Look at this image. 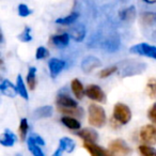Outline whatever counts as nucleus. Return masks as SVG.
I'll list each match as a JSON object with an SVG mask.
<instances>
[{"label": "nucleus", "instance_id": "obj_33", "mask_svg": "<svg viewBox=\"0 0 156 156\" xmlns=\"http://www.w3.org/2000/svg\"><path fill=\"white\" fill-rule=\"evenodd\" d=\"M30 32H31V29L29 28V27H26V28L24 29V31L18 35V39L22 42H30L31 40H32V37H31Z\"/></svg>", "mask_w": 156, "mask_h": 156}, {"label": "nucleus", "instance_id": "obj_7", "mask_svg": "<svg viewBox=\"0 0 156 156\" xmlns=\"http://www.w3.org/2000/svg\"><path fill=\"white\" fill-rule=\"evenodd\" d=\"M83 147L91 156H113L109 150L103 149L95 142H83Z\"/></svg>", "mask_w": 156, "mask_h": 156}, {"label": "nucleus", "instance_id": "obj_11", "mask_svg": "<svg viewBox=\"0 0 156 156\" xmlns=\"http://www.w3.org/2000/svg\"><path fill=\"white\" fill-rule=\"evenodd\" d=\"M0 91L3 95L9 96V98H15L16 94H17V89H16V86H14L8 79H3L1 85H0Z\"/></svg>", "mask_w": 156, "mask_h": 156}, {"label": "nucleus", "instance_id": "obj_3", "mask_svg": "<svg viewBox=\"0 0 156 156\" xmlns=\"http://www.w3.org/2000/svg\"><path fill=\"white\" fill-rule=\"evenodd\" d=\"M109 151L113 156H128L132 153V150L127 143L122 139H115L109 143Z\"/></svg>", "mask_w": 156, "mask_h": 156}, {"label": "nucleus", "instance_id": "obj_20", "mask_svg": "<svg viewBox=\"0 0 156 156\" xmlns=\"http://www.w3.org/2000/svg\"><path fill=\"white\" fill-rule=\"evenodd\" d=\"M35 76H37V69L30 66L28 69V74H27V85L31 91H33L37 87V77Z\"/></svg>", "mask_w": 156, "mask_h": 156}, {"label": "nucleus", "instance_id": "obj_1", "mask_svg": "<svg viewBox=\"0 0 156 156\" xmlns=\"http://www.w3.org/2000/svg\"><path fill=\"white\" fill-rule=\"evenodd\" d=\"M88 121H89L90 125L93 127L101 128L106 124V112H105L104 108L98 105L91 104L88 108Z\"/></svg>", "mask_w": 156, "mask_h": 156}, {"label": "nucleus", "instance_id": "obj_39", "mask_svg": "<svg viewBox=\"0 0 156 156\" xmlns=\"http://www.w3.org/2000/svg\"><path fill=\"white\" fill-rule=\"evenodd\" d=\"M16 156H22V155H20V154H17V155H16Z\"/></svg>", "mask_w": 156, "mask_h": 156}, {"label": "nucleus", "instance_id": "obj_5", "mask_svg": "<svg viewBox=\"0 0 156 156\" xmlns=\"http://www.w3.org/2000/svg\"><path fill=\"white\" fill-rule=\"evenodd\" d=\"M140 139L147 145L156 144V126L147 124L141 127Z\"/></svg>", "mask_w": 156, "mask_h": 156}, {"label": "nucleus", "instance_id": "obj_30", "mask_svg": "<svg viewBox=\"0 0 156 156\" xmlns=\"http://www.w3.org/2000/svg\"><path fill=\"white\" fill-rule=\"evenodd\" d=\"M28 129H29V125H28V121L27 119H22L20 123V128H18V133H20V140L24 141L26 139V136L28 134Z\"/></svg>", "mask_w": 156, "mask_h": 156}, {"label": "nucleus", "instance_id": "obj_21", "mask_svg": "<svg viewBox=\"0 0 156 156\" xmlns=\"http://www.w3.org/2000/svg\"><path fill=\"white\" fill-rule=\"evenodd\" d=\"M139 65H142V63H134V65H130V63H128V65L123 67V72H122V77H127V76H132L135 74L141 73V69H138Z\"/></svg>", "mask_w": 156, "mask_h": 156}, {"label": "nucleus", "instance_id": "obj_35", "mask_svg": "<svg viewBox=\"0 0 156 156\" xmlns=\"http://www.w3.org/2000/svg\"><path fill=\"white\" fill-rule=\"evenodd\" d=\"M147 118L151 120L153 123H156V103H154L151 108L147 111Z\"/></svg>", "mask_w": 156, "mask_h": 156}, {"label": "nucleus", "instance_id": "obj_25", "mask_svg": "<svg viewBox=\"0 0 156 156\" xmlns=\"http://www.w3.org/2000/svg\"><path fill=\"white\" fill-rule=\"evenodd\" d=\"M27 143H28L29 151L32 153L33 156H44V153H43V151L41 150V147H40V145L35 143V141L33 140V138L31 136L28 138Z\"/></svg>", "mask_w": 156, "mask_h": 156}, {"label": "nucleus", "instance_id": "obj_14", "mask_svg": "<svg viewBox=\"0 0 156 156\" xmlns=\"http://www.w3.org/2000/svg\"><path fill=\"white\" fill-rule=\"evenodd\" d=\"M71 88H72V91H73L74 95L77 98V100H81V98L86 95L85 88H83L81 81L79 80V79H77V78H75V79H73V80H72Z\"/></svg>", "mask_w": 156, "mask_h": 156}, {"label": "nucleus", "instance_id": "obj_23", "mask_svg": "<svg viewBox=\"0 0 156 156\" xmlns=\"http://www.w3.org/2000/svg\"><path fill=\"white\" fill-rule=\"evenodd\" d=\"M15 86H16V89H17V93L20 94L23 98H25V100H28L29 95H28V92H27V89H26V85H25L24 80H23L22 75L17 76Z\"/></svg>", "mask_w": 156, "mask_h": 156}, {"label": "nucleus", "instance_id": "obj_19", "mask_svg": "<svg viewBox=\"0 0 156 156\" xmlns=\"http://www.w3.org/2000/svg\"><path fill=\"white\" fill-rule=\"evenodd\" d=\"M61 122L64 126H66L67 128L72 130H78L80 129V122L77 121L75 118L69 117V115H65L61 119Z\"/></svg>", "mask_w": 156, "mask_h": 156}, {"label": "nucleus", "instance_id": "obj_18", "mask_svg": "<svg viewBox=\"0 0 156 156\" xmlns=\"http://www.w3.org/2000/svg\"><path fill=\"white\" fill-rule=\"evenodd\" d=\"M119 17L123 22H128V23L133 22L136 18V9H135V7L132 5V7L122 10L119 13Z\"/></svg>", "mask_w": 156, "mask_h": 156}, {"label": "nucleus", "instance_id": "obj_15", "mask_svg": "<svg viewBox=\"0 0 156 156\" xmlns=\"http://www.w3.org/2000/svg\"><path fill=\"white\" fill-rule=\"evenodd\" d=\"M51 42L56 47L63 48L66 47L69 43V33H62V34H56L51 37Z\"/></svg>", "mask_w": 156, "mask_h": 156}, {"label": "nucleus", "instance_id": "obj_6", "mask_svg": "<svg viewBox=\"0 0 156 156\" xmlns=\"http://www.w3.org/2000/svg\"><path fill=\"white\" fill-rule=\"evenodd\" d=\"M85 93L86 96H88L90 100L94 101V102H98V103L106 102V94L104 93V91L98 85H89L86 88Z\"/></svg>", "mask_w": 156, "mask_h": 156}, {"label": "nucleus", "instance_id": "obj_12", "mask_svg": "<svg viewBox=\"0 0 156 156\" xmlns=\"http://www.w3.org/2000/svg\"><path fill=\"white\" fill-rule=\"evenodd\" d=\"M78 137H80L85 142H95L98 139V134L92 128H83L76 133Z\"/></svg>", "mask_w": 156, "mask_h": 156}, {"label": "nucleus", "instance_id": "obj_13", "mask_svg": "<svg viewBox=\"0 0 156 156\" xmlns=\"http://www.w3.org/2000/svg\"><path fill=\"white\" fill-rule=\"evenodd\" d=\"M69 37L76 42H81L83 41L86 37V28L83 25H76V26L72 27L69 29Z\"/></svg>", "mask_w": 156, "mask_h": 156}, {"label": "nucleus", "instance_id": "obj_28", "mask_svg": "<svg viewBox=\"0 0 156 156\" xmlns=\"http://www.w3.org/2000/svg\"><path fill=\"white\" fill-rule=\"evenodd\" d=\"M138 152L140 154V156H156V149H154L151 145L147 144L139 145Z\"/></svg>", "mask_w": 156, "mask_h": 156}, {"label": "nucleus", "instance_id": "obj_38", "mask_svg": "<svg viewBox=\"0 0 156 156\" xmlns=\"http://www.w3.org/2000/svg\"><path fill=\"white\" fill-rule=\"evenodd\" d=\"M143 1H144V2H147V3H155L156 2V0H143Z\"/></svg>", "mask_w": 156, "mask_h": 156}, {"label": "nucleus", "instance_id": "obj_24", "mask_svg": "<svg viewBox=\"0 0 156 156\" xmlns=\"http://www.w3.org/2000/svg\"><path fill=\"white\" fill-rule=\"evenodd\" d=\"M145 93L150 98L156 100V78H150L145 86Z\"/></svg>", "mask_w": 156, "mask_h": 156}, {"label": "nucleus", "instance_id": "obj_31", "mask_svg": "<svg viewBox=\"0 0 156 156\" xmlns=\"http://www.w3.org/2000/svg\"><path fill=\"white\" fill-rule=\"evenodd\" d=\"M117 71H118L117 65H112V66L105 67V69H103L102 71L98 73V77H100L101 79H103V78H107V77H109V76L112 75V74H115Z\"/></svg>", "mask_w": 156, "mask_h": 156}, {"label": "nucleus", "instance_id": "obj_16", "mask_svg": "<svg viewBox=\"0 0 156 156\" xmlns=\"http://www.w3.org/2000/svg\"><path fill=\"white\" fill-rule=\"evenodd\" d=\"M16 141V136L9 129H5L0 137V143L3 147H13Z\"/></svg>", "mask_w": 156, "mask_h": 156}, {"label": "nucleus", "instance_id": "obj_8", "mask_svg": "<svg viewBox=\"0 0 156 156\" xmlns=\"http://www.w3.org/2000/svg\"><path fill=\"white\" fill-rule=\"evenodd\" d=\"M101 66V61L100 59H98L96 57L93 56H88L81 62V69L85 73H91L93 69H95L96 67Z\"/></svg>", "mask_w": 156, "mask_h": 156}, {"label": "nucleus", "instance_id": "obj_17", "mask_svg": "<svg viewBox=\"0 0 156 156\" xmlns=\"http://www.w3.org/2000/svg\"><path fill=\"white\" fill-rule=\"evenodd\" d=\"M52 115V107L51 106H42L39 107L33 112V118L37 120L39 119H45Z\"/></svg>", "mask_w": 156, "mask_h": 156}, {"label": "nucleus", "instance_id": "obj_37", "mask_svg": "<svg viewBox=\"0 0 156 156\" xmlns=\"http://www.w3.org/2000/svg\"><path fill=\"white\" fill-rule=\"evenodd\" d=\"M64 152V149H63L61 145H59L58 147V149L56 150V152H55L54 154H52V156H61L62 155V153Z\"/></svg>", "mask_w": 156, "mask_h": 156}, {"label": "nucleus", "instance_id": "obj_4", "mask_svg": "<svg viewBox=\"0 0 156 156\" xmlns=\"http://www.w3.org/2000/svg\"><path fill=\"white\" fill-rule=\"evenodd\" d=\"M129 51L132 54H136L143 57H149V58L156 60V46L150 45V44L139 43L136 44V45H133L129 48Z\"/></svg>", "mask_w": 156, "mask_h": 156}, {"label": "nucleus", "instance_id": "obj_2", "mask_svg": "<svg viewBox=\"0 0 156 156\" xmlns=\"http://www.w3.org/2000/svg\"><path fill=\"white\" fill-rule=\"evenodd\" d=\"M132 119V111L127 105L123 103H117L113 107L112 121L121 125H125Z\"/></svg>", "mask_w": 156, "mask_h": 156}, {"label": "nucleus", "instance_id": "obj_26", "mask_svg": "<svg viewBox=\"0 0 156 156\" xmlns=\"http://www.w3.org/2000/svg\"><path fill=\"white\" fill-rule=\"evenodd\" d=\"M78 13L77 12H73V13L69 14L67 16H64L62 18H58L56 20V23L59 25H63V26H67V25H71V24H74V23L77 20L78 18Z\"/></svg>", "mask_w": 156, "mask_h": 156}, {"label": "nucleus", "instance_id": "obj_10", "mask_svg": "<svg viewBox=\"0 0 156 156\" xmlns=\"http://www.w3.org/2000/svg\"><path fill=\"white\" fill-rule=\"evenodd\" d=\"M56 103L58 105V108H75V107H78V104L75 100L63 93L58 94Z\"/></svg>", "mask_w": 156, "mask_h": 156}, {"label": "nucleus", "instance_id": "obj_9", "mask_svg": "<svg viewBox=\"0 0 156 156\" xmlns=\"http://www.w3.org/2000/svg\"><path fill=\"white\" fill-rule=\"evenodd\" d=\"M48 66H49V72L51 77L56 78L65 67V61L61 60V59L51 58L48 62Z\"/></svg>", "mask_w": 156, "mask_h": 156}, {"label": "nucleus", "instance_id": "obj_29", "mask_svg": "<svg viewBox=\"0 0 156 156\" xmlns=\"http://www.w3.org/2000/svg\"><path fill=\"white\" fill-rule=\"evenodd\" d=\"M59 145H61L64 149V151L66 152H72L75 149V142L71 138H67V137L61 138L60 141H59Z\"/></svg>", "mask_w": 156, "mask_h": 156}, {"label": "nucleus", "instance_id": "obj_34", "mask_svg": "<svg viewBox=\"0 0 156 156\" xmlns=\"http://www.w3.org/2000/svg\"><path fill=\"white\" fill-rule=\"evenodd\" d=\"M48 56H49V51H48V50L46 49L45 47H43V46H40V47L37 49L35 58H37V60H42V59H45V58H47Z\"/></svg>", "mask_w": 156, "mask_h": 156}, {"label": "nucleus", "instance_id": "obj_22", "mask_svg": "<svg viewBox=\"0 0 156 156\" xmlns=\"http://www.w3.org/2000/svg\"><path fill=\"white\" fill-rule=\"evenodd\" d=\"M140 22L144 26H152L156 23V13L154 12H145L140 16Z\"/></svg>", "mask_w": 156, "mask_h": 156}, {"label": "nucleus", "instance_id": "obj_36", "mask_svg": "<svg viewBox=\"0 0 156 156\" xmlns=\"http://www.w3.org/2000/svg\"><path fill=\"white\" fill-rule=\"evenodd\" d=\"M31 137H32L33 140L35 141V143H37V144H39L40 147H41V145H44V144H45V141H44V140H43V138H42V137H40L39 135L33 134V135H31Z\"/></svg>", "mask_w": 156, "mask_h": 156}, {"label": "nucleus", "instance_id": "obj_32", "mask_svg": "<svg viewBox=\"0 0 156 156\" xmlns=\"http://www.w3.org/2000/svg\"><path fill=\"white\" fill-rule=\"evenodd\" d=\"M17 11H18V15L22 16V17H27V16H29L32 13V11L29 9L28 5H24V3H20V5H18Z\"/></svg>", "mask_w": 156, "mask_h": 156}, {"label": "nucleus", "instance_id": "obj_27", "mask_svg": "<svg viewBox=\"0 0 156 156\" xmlns=\"http://www.w3.org/2000/svg\"><path fill=\"white\" fill-rule=\"evenodd\" d=\"M59 111L62 113H64V115H69V117H72V115H74V117H81L83 115V108H80V107H75V108H58Z\"/></svg>", "mask_w": 156, "mask_h": 156}]
</instances>
